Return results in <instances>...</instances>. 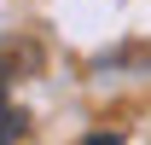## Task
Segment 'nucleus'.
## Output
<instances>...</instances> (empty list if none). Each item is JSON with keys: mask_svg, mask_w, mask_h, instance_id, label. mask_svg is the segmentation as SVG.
<instances>
[{"mask_svg": "<svg viewBox=\"0 0 151 145\" xmlns=\"http://www.w3.org/2000/svg\"><path fill=\"white\" fill-rule=\"evenodd\" d=\"M18 139V110H12V99H6V81H0V145Z\"/></svg>", "mask_w": 151, "mask_h": 145, "instance_id": "f257e3e1", "label": "nucleus"}, {"mask_svg": "<svg viewBox=\"0 0 151 145\" xmlns=\"http://www.w3.org/2000/svg\"><path fill=\"white\" fill-rule=\"evenodd\" d=\"M87 145H122V139H116V134H93Z\"/></svg>", "mask_w": 151, "mask_h": 145, "instance_id": "f03ea898", "label": "nucleus"}]
</instances>
